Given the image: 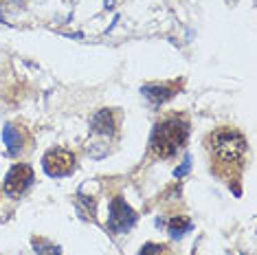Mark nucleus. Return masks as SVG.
Masks as SVG:
<instances>
[{"mask_svg": "<svg viewBox=\"0 0 257 255\" xmlns=\"http://www.w3.org/2000/svg\"><path fill=\"white\" fill-rule=\"evenodd\" d=\"M180 88V82H174V84H150V86H143L141 92L143 97H148L150 101H154L156 106L165 103L167 99H172L176 95V90Z\"/></svg>", "mask_w": 257, "mask_h": 255, "instance_id": "0eeeda50", "label": "nucleus"}, {"mask_svg": "<svg viewBox=\"0 0 257 255\" xmlns=\"http://www.w3.org/2000/svg\"><path fill=\"white\" fill-rule=\"evenodd\" d=\"M114 7V0H106V9H112Z\"/></svg>", "mask_w": 257, "mask_h": 255, "instance_id": "ddd939ff", "label": "nucleus"}, {"mask_svg": "<svg viewBox=\"0 0 257 255\" xmlns=\"http://www.w3.org/2000/svg\"><path fill=\"white\" fill-rule=\"evenodd\" d=\"M3 141L7 146L9 156H18L25 150V137H22V132L14 123H7L3 128Z\"/></svg>", "mask_w": 257, "mask_h": 255, "instance_id": "6e6552de", "label": "nucleus"}, {"mask_svg": "<svg viewBox=\"0 0 257 255\" xmlns=\"http://www.w3.org/2000/svg\"><path fill=\"white\" fill-rule=\"evenodd\" d=\"M207 148L213 159V165H220L222 176H229V170L235 172L242 167L244 156H246V139L239 130L231 125L215 128L211 135L207 137Z\"/></svg>", "mask_w": 257, "mask_h": 255, "instance_id": "f257e3e1", "label": "nucleus"}, {"mask_svg": "<svg viewBox=\"0 0 257 255\" xmlns=\"http://www.w3.org/2000/svg\"><path fill=\"white\" fill-rule=\"evenodd\" d=\"M163 253H165V246H161V244H145L139 251V255H163Z\"/></svg>", "mask_w": 257, "mask_h": 255, "instance_id": "9b49d317", "label": "nucleus"}, {"mask_svg": "<svg viewBox=\"0 0 257 255\" xmlns=\"http://www.w3.org/2000/svg\"><path fill=\"white\" fill-rule=\"evenodd\" d=\"M169 233H172L174 237H183L185 235V231H189L191 229V222L187 220L185 216H178V218H172L169 220Z\"/></svg>", "mask_w": 257, "mask_h": 255, "instance_id": "1a4fd4ad", "label": "nucleus"}, {"mask_svg": "<svg viewBox=\"0 0 257 255\" xmlns=\"http://www.w3.org/2000/svg\"><path fill=\"white\" fill-rule=\"evenodd\" d=\"M33 183V170L31 165L27 163H16L9 167V172L5 174V181H3V189L9 198H20L25 191L31 187Z\"/></svg>", "mask_w": 257, "mask_h": 255, "instance_id": "20e7f679", "label": "nucleus"}, {"mask_svg": "<svg viewBox=\"0 0 257 255\" xmlns=\"http://www.w3.org/2000/svg\"><path fill=\"white\" fill-rule=\"evenodd\" d=\"M189 167H191V156H185V165H180L178 170L174 172V176H176V178H180V176H183V174H187V172H189Z\"/></svg>", "mask_w": 257, "mask_h": 255, "instance_id": "f8f14e48", "label": "nucleus"}, {"mask_svg": "<svg viewBox=\"0 0 257 255\" xmlns=\"http://www.w3.org/2000/svg\"><path fill=\"white\" fill-rule=\"evenodd\" d=\"M134 224H137V211H134L121 196H116L112 200V205H110L108 229L112 231V233H127Z\"/></svg>", "mask_w": 257, "mask_h": 255, "instance_id": "39448f33", "label": "nucleus"}, {"mask_svg": "<svg viewBox=\"0 0 257 255\" xmlns=\"http://www.w3.org/2000/svg\"><path fill=\"white\" fill-rule=\"evenodd\" d=\"M187 137H189V119L185 114H169L152 128L150 150L156 159H172L183 150Z\"/></svg>", "mask_w": 257, "mask_h": 255, "instance_id": "f03ea898", "label": "nucleus"}, {"mask_svg": "<svg viewBox=\"0 0 257 255\" xmlns=\"http://www.w3.org/2000/svg\"><path fill=\"white\" fill-rule=\"evenodd\" d=\"M92 132L97 135H106V137H114L119 132V114L112 108H103L92 117Z\"/></svg>", "mask_w": 257, "mask_h": 255, "instance_id": "423d86ee", "label": "nucleus"}, {"mask_svg": "<svg viewBox=\"0 0 257 255\" xmlns=\"http://www.w3.org/2000/svg\"><path fill=\"white\" fill-rule=\"evenodd\" d=\"M33 248H36L38 255H62V248L51 244V242H42V240H33Z\"/></svg>", "mask_w": 257, "mask_h": 255, "instance_id": "9d476101", "label": "nucleus"}, {"mask_svg": "<svg viewBox=\"0 0 257 255\" xmlns=\"http://www.w3.org/2000/svg\"><path fill=\"white\" fill-rule=\"evenodd\" d=\"M75 167H77V159H75V154L66 148H53L42 156V170L49 174L51 178L68 176V174H73Z\"/></svg>", "mask_w": 257, "mask_h": 255, "instance_id": "7ed1b4c3", "label": "nucleus"}]
</instances>
